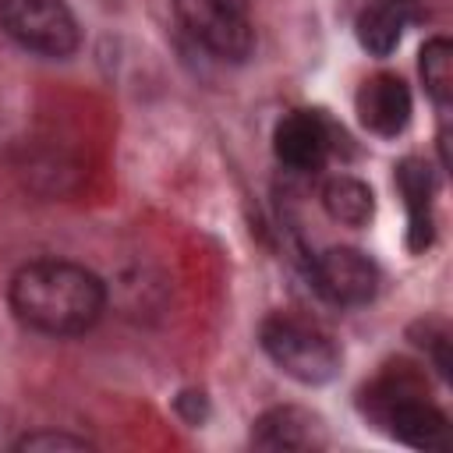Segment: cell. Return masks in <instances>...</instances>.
<instances>
[{
  "label": "cell",
  "instance_id": "obj_1",
  "mask_svg": "<svg viewBox=\"0 0 453 453\" xmlns=\"http://www.w3.org/2000/svg\"><path fill=\"white\" fill-rule=\"evenodd\" d=\"M11 308L25 326L39 333L74 336L99 319L103 283L74 262L42 258L11 280Z\"/></svg>",
  "mask_w": 453,
  "mask_h": 453
},
{
  "label": "cell",
  "instance_id": "obj_2",
  "mask_svg": "<svg viewBox=\"0 0 453 453\" xmlns=\"http://www.w3.org/2000/svg\"><path fill=\"white\" fill-rule=\"evenodd\" d=\"M368 411L393 439L414 449H449V421L439 407H432L418 382L407 375H386L368 393Z\"/></svg>",
  "mask_w": 453,
  "mask_h": 453
},
{
  "label": "cell",
  "instance_id": "obj_3",
  "mask_svg": "<svg viewBox=\"0 0 453 453\" xmlns=\"http://www.w3.org/2000/svg\"><path fill=\"white\" fill-rule=\"evenodd\" d=\"M262 350L283 375L308 386L329 382L340 372V350L333 336L294 315H269L262 322Z\"/></svg>",
  "mask_w": 453,
  "mask_h": 453
},
{
  "label": "cell",
  "instance_id": "obj_4",
  "mask_svg": "<svg viewBox=\"0 0 453 453\" xmlns=\"http://www.w3.org/2000/svg\"><path fill=\"white\" fill-rule=\"evenodd\" d=\"M0 25L25 50L67 57L78 46V25L60 0H0Z\"/></svg>",
  "mask_w": 453,
  "mask_h": 453
},
{
  "label": "cell",
  "instance_id": "obj_5",
  "mask_svg": "<svg viewBox=\"0 0 453 453\" xmlns=\"http://www.w3.org/2000/svg\"><path fill=\"white\" fill-rule=\"evenodd\" d=\"M188 32L223 60H244L255 46L244 0H173Z\"/></svg>",
  "mask_w": 453,
  "mask_h": 453
},
{
  "label": "cell",
  "instance_id": "obj_6",
  "mask_svg": "<svg viewBox=\"0 0 453 453\" xmlns=\"http://www.w3.org/2000/svg\"><path fill=\"white\" fill-rule=\"evenodd\" d=\"M315 287L329 304L357 308L368 304L379 290V269L375 262L357 248H326L315 265Z\"/></svg>",
  "mask_w": 453,
  "mask_h": 453
},
{
  "label": "cell",
  "instance_id": "obj_7",
  "mask_svg": "<svg viewBox=\"0 0 453 453\" xmlns=\"http://www.w3.org/2000/svg\"><path fill=\"white\" fill-rule=\"evenodd\" d=\"M273 149H276V159L287 163L290 170H319L333 149V131L326 117L311 110H294L276 124Z\"/></svg>",
  "mask_w": 453,
  "mask_h": 453
},
{
  "label": "cell",
  "instance_id": "obj_8",
  "mask_svg": "<svg viewBox=\"0 0 453 453\" xmlns=\"http://www.w3.org/2000/svg\"><path fill=\"white\" fill-rule=\"evenodd\" d=\"M357 117L372 134L393 138L411 120V92L396 74H372L357 88Z\"/></svg>",
  "mask_w": 453,
  "mask_h": 453
},
{
  "label": "cell",
  "instance_id": "obj_9",
  "mask_svg": "<svg viewBox=\"0 0 453 453\" xmlns=\"http://www.w3.org/2000/svg\"><path fill=\"white\" fill-rule=\"evenodd\" d=\"M251 439L262 449H319L326 446V428L301 407H276L255 421Z\"/></svg>",
  "mask_w": 453,
  "mask_h": 453
},
{
  "label": "cell",
  "instance_id": "obj_10",
  "mask_svg": "<svg viewBox=\"0 0 453 453\" xmlns=\"http://www.w3.org/2000/svg\"><path fill=\"white\" fill-rule=\"evenodd\" d=\"M396 188L407 205V248L425 251L432 244V173L421 159H403L396 170Z\"/></svg>",
  "mask_w": 453,
  "mask_h": 453
},
{
  "label": "cell",
  "instance_id": "obj_11",
  "mask_svg": "<svg viewBox=\"0 0 453 453\" xmlns=\"http://www.w3.org/2000/svg\"><path fill=\"white\" fill-rule=\"evenodd\" d=\"M418 14H421L418 11V0H375L357 18V39H361V46L368 53L386 57L400 42L403 25L414 21Z\"/></svg>",
  "mask_w": 453,
  "mask_h": 453
},
{
  "label": "cell",
  "instance_id": "obj_12",
  "mask_svg": "<svg viewBox=\"0 0 453 453\" xmlns=\"http://www.w3.org/2000/svg\"><path fill=\"white\" fill-rule=\"evenodd\" d=\"M322 205L336 223H347V226H365L372 219V212H375L372 188L361 184L357 177H347V173L333 177L322 188Z\"/></svg>",
  "mask_w": 453,
  "mask_h": 453
},
{
  "label": "cell",
  "instance_id": "obj_13",
  "mask_svg": "<svg viewBox=\"0 0 453 453\" xmlns=\"http://www.w3.org/2000/svg\"><path fill=\"white\" fill-rule=\"evenodd\" d=\"M421 78H425L428 96L439 106H446L449 96H453V46L446 39L425 42V50H421Z\"/></svg>",
  "mask_w": 453,
  "mask_h": 453
},
{
  "label": "cell",
  "instance_id": "obj_14",
  "mask_svg": "<svg viewBox=\"0 0 453 453\" xmlns=\"http://www.w3.org/2000/svg\"><path fill=\"white\" fill-rule=\"evenodd\" d=\"M21 449H85V439L39 432V435H25V439H21Z\"/></svg>",
  "mask_w": 453,
  "mask_h": 453
}]
</instances>
